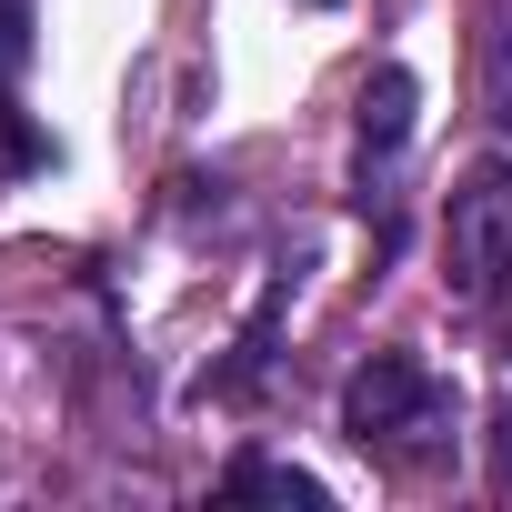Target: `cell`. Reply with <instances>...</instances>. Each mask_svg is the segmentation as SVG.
Here are the masks:
<instances>
[{"label":"cell","mask_w":512,"mask_h":512,"mask_svg":"<svg viewBox=\"0 0 512 512\" xmlns=\"http://www.w3.org/2000/svg\"><path fill=\"white\" fill-rule=\"evenodd\" d=\"M442 422H452V392L432 382L422 352H372L352 382H342V432L382 462H442Z\"/></svg>","instance_id":"6da1fadb"},{"label":"cell","mask_w":512,"mask_h":512,"mask_svg":"<svg viewBox=\"0 0 512 512\" xmlns=\"http://www.w3.org/2000/svg\"><path fill=\"white\" fill-rule=\"evenodd\" d=\"M502 272H512V171L482 161V171H462V191H452V282L482 302Z\"/></svg>","instance_id":"7a4b0ae2"},{"label":"cell","mask_w":512,"mask_h":512,"mask_svg":"<svg viewBox=\"0 0 512 512\" xmlns=\"http://www.w3.org/2000/svg\"><path fill=\"white\" fill-rule=\"evenodd\" d=\"M412 111H422V81H412L402 61H382V71L362 81V101H352V131H362V161H392V151L412 141Z\"/></svg>","instance_id":"3957f363"},{"label":"cell","mask_w":512,"mask_h":512,"mask_svg":"<svg viewBox=\"0 0 512 512\" xmlns=\"http://www.w3.org/2000/svg\"><path fill=\"white\" fill-rule=\"evenodd\" d=\"M282 302H292V282H272L262 302H251V322H241V342H231V362L211 372V392H221V402H241L251 382L272 372V332H282Z\"/></svg>","instance_id":"277c9868"},{"label":"cell","mask_w":512,"mask_h":512,"mask_svg":"<svg viewBox=\"0 0 512 512\" xmlns=\"http://www.w3.org/2000/svg\"><path fill=\"white\" fill-rule=\"evenodd\" d=\"M221 492H231V502H241V492H272V502H312V512L332 502V492H322L302 462H262V452H241V462L221 472Z\"/></svg>","instance_id":"5b68a950"},{"label":"cell","mask_w":512,"mask_h":512,"mask_svg":"<svg viewBox=\"0 0 512 512\" xmlns=\"http://www.w3.org/2000/svg\"><path fill=\"white\" fill-rule=\"evenodd\" d=\"M482 111H492V131L512 141V11L482 21Z\"/></svg>","instance_id":"8992f818"},{"label":"cell","mask_w":512,"mask_h":512,"mask_svg":"<svg viewBox=\"0 0 512 512\" xmlns=\"http://www.w3.org/2000/svg\"><path fill=\"white\" fill-rule=\"evenodd\" d=\"M21 71H31V11H21V0H0V101H11Z\"/></svg>","instance_id":"52a82bcc"},{"label":"cell","mask_w":512,"mask_h":512,"mask_svg":"<svg viewBox=\"0 0 512 512\" xmlns=\"http://www.w3.org/2000/svg\"><path fill=\"white\" fill-rule=\"evenodd\" d=\"M492 492H512V402L492 412Z\"/></svg>","instance_id":"ba28073f"},{"label":"cell","mask_w":512,"mask_h":512,"mask_svg":"<svg viewBox=\"0 0 512 512\" xmlns=\"http://www.w3.org/2000/svg\"><path fill=\"white\" fill-rule=\"evenodd\" d=\"M322 11H332V0H322Z\"/></svg>","instance_id":"9c48e42d"}]
</instances>
